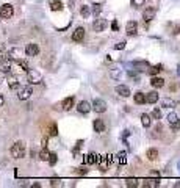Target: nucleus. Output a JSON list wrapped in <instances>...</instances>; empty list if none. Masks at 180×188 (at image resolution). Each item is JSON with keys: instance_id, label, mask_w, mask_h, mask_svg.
<instances>
[{"instance_id": "1", "label": "nucleus", "mask_w": 180, "mask_h": 188, "mask_svg": "<svg viewBox=\"0 0 180 188\" xmlns=\"http://www.w3.org/2000/svg\"><path fill=\"white\" fill-rule=\"evenodd\" d=\"M10 152H11V157H14V158H24L25 154H27L25 143H24V141H16V143L11 146Z\"/></svg>"}, {"instance_id": "2", "label": "nucleus", "mask_w": 180, "mask_h": 188, "mask_svg": "<svg viewBox=\"0 0 180 188\" xmlns=\"http://www.w3.org/2000/svg\"><path fill=\"white\" fill-rule=\"evenodd\" d=\"M27 69H28L27 61H24V60H13V61H11V70H13L16 75L25 72Z\"/></svg>"}, {"instance_id": "3", "label": "nucleus", "mask_w": 180, "mask_h": 188, "mask_svg": "<svg viewBox=\"0 0 180 188\" xmlns=\"http://www.w3.org/2000/svg\"><path fill=\"white\" fill-rule=\"evenodd\" d=\"M27 80L30 85H38L42 82V75L36 69H27Z\"/></svg>"}, {"instance_id": "4", "label": "nucleus", "mask_w": 180, "mask_h": 188, "mask_svg": "<svg viewBox=\"0 0 180 188\" xmlns=\"http://www.w3.org/2000/svg\"><path fill=\"white\" fill-rule=\"evenodd\" d=\"M32 94H33V89H32L30 85H27V86H19V89H17V97H19V100H27V99H30Z\"/></svg>"}, {"instance_id": "5", "label": "nucleus", "mask_w": 180, "mask_h": 188, "mask_svg": "<svg viewBox=\"0 0 180 188\" xmlns=\"http://www.w3.org/2000/svg\"><path fill=\"white\" fill-rule=\"evenodd\" d=\"M24 55H25V50L20 49V47H13V49H10L8 53H6V57L10 60H22Z\"/></svg>"}, {"instance_id": "6", "label": "nucleus", "mask_w": 180, "mask_h": 188, "mask_svg": "<svg viewBox=\"0 0 180 188\" xmlns=\"http://www.w3.org/2000/svg\"><path fill=\"white\" fill-rule=\"evenodd\" d=\"M11 61H13V60H10L6 55H2V57H0V72L8 74L10 70H11Z\"/></svg>"}, {"instance_id": "7", "label": "nucleus", "mask_w": 180, "mask_h": 188, "mask_svg": "<svg viewBox=\"0 0 180 188\" xmlns=\"http://www.w3.org/2000/svg\"><path fill=\"white\" fill-rule=\"evenodd\" d=\"M91 108H92L96 113H105V111H107V104H105V100H102V99H94Z\"/></svg>"}, {"instance_id": "8", "label": "nucleus", "mask_w": 180, "mask_h": 188, "mask_svg": "<svg viewBox=\"0 0 180 188\" xmlns=\"http://www.w3.org/2000/svg\"><path fill=\"white\" fill-rule=\"evenodd\" d=\"M13 14H14V8H13V5H10V3L2 5V8H0V16H2V19H10Z\"/></svg>"}, {"instance_id": "9", "label": "nucleus", "mask_w": 180, "mask_h": 188, "mask_svg": "<svg viewBox=\"0 0 180 188\" xmlns=\"http://www.w3.org/2000/svg\"><path fill=\"white\" fill-rule=\"evenodd\" d=\"M107 25H108V22L105 19H96L94 24H92V28H94L96 33H100V32H104L107 28Z\"/></svg>"}, {"instance_id": "10", "label": "nucleus", "mask_w": 180, "mask_h": 188, "mask_svg": "<svg viewBox=\"0 0 180 188\" xmlns=\"http://www.w3.org/2000/svg\"><path fill=\"white\" fill-rule=\"evenodd\" d=\"M125 32H127V35H128V36H136V35H138V24H136L135 20L127 22Z\"/></svg>"}, {"instance_id": "11", "label": "nucleus", "mask_w": 180, "mask_h": 188, "mask_svg": "<svg viewBox=\"0 0 180 188\" xmlns=\"http://www.w3.org/2000/svg\"><path fill=\"white\" fill-rule=\"evenodd\" d=\"M39 53V47L38 44H27V47H25V55L27 57H36Z\"/></svg>"}, {"instance_id": "12", "label": "nucleus", "mask_w": 180, "mask_h": 188, "mask_svg": "<svg viewBox=\"0 0 180 188\" xmlns=\"http://www.w3.org/2000/svg\"><path fill=\"white\" fill-rule=\"evenodd\" d=\"M83 38H85V28H83V27L75 28V32L72 33V41H75V42H82Z\"/></svg>"}, {"instance_id": "13", "label": "nucleus", "mask_w": 180, "mask_h": 188, "mask_svg": "<svg viewBox=\"0 0 180 188\" xmlns=\"http://www.w3.org/2000/svg\"><path fill=\"white\" fill-rule=\"evenodd\" d=\"M155 8H152V6H149V8H146L144 10V13H143V17H144V22H150L153 17H155Z\"/></svg>"}, {"instance_id": "14", "label": "nucleus", "mask_w": 180, "mask_h": 188, "mask_svg": "<svg viewBox=\"0 0 180 188\" xmlns=\"http://www.w3.org/2000/svg\"><path fill=\"white\" fill-rule=\"evenodd\" d=\"M77 110H79L80 113H83V114H88L92 108H91V104L89 102H86V100H82L79 105H77Z\"/></svg>"}, {"instance_id": "15", "label": "nucleus", "mask_w": 180, "mask_h": 188, "mask_svg": "<svg viewBox=\"0 0 180 188\" xmlns=\"http://www.w3.org/2000/svg\"><path fill=\"white\" fill-rule=\"evenodd\" d=\"M6 82H8V86L11 89H19V79H17L16 74L14 75H8L6 77Z\"/></svg>"}, {"instance_id": "16", "label": "nucleus", "mask_w": 180, "mask_h": 188, "mask_svg": "<svg viewBox=\"0 0 180 188\" xmlns=\"http://www.w3.org/2000/svg\"><path fill=\"white\" fill-rule=\"evenodd\" d=\"M116 92L119 94V96H122V97H128L130 96V88L128 86H125V85H119V86H116Z\"/></svg>"}, {"instance_id": "17", "label": "nucleus", "mask_w": 180, "mask_h": 188, "mask_svg": "<svg viewBox=\"0 0 180 188\" xmlns=\"http://www.w3.org/2000/svg\"><path fill=\"white\" fill-rule=\"evenodd\" d=\"M150 85L153 86V88H163L165 86V79H161V77H155V75H152V80H150Z\"/></svg>"}, {"instance_id": "18", "label": "nucleus", "mask_w": 180, "mask_h": 188, "mask_svg": "<svg viewBox=\"0 0 180 188\" xmlns=\"http://www.w3.org/2000/svg\"><path fill=\"white\" fill-rule=\"evenodd\" d=\"M92 127L97 133H102V132H105V122L102 121V119H94L92 122Z\"/></svg>"}, {"instance_id": "19", "label": "nucleus", "mask_w": 180, "mask_h": 188, "mask_svg": "<svg viewBox=\"0 0 180 188\" xmlns=\"http://www.w3.org/2000/svg\"><path fill=\"white\" fill-rule=\"evenodd\" d=\"M74 102H75V99H74V96H71V97H66L63 102H61V107H63V110H66V111H69L72 107H74Z\"/></svg>"}, {"instance_id": "20", "label": "nucleus", "mask_w": 180, "mask_h": 188, "mask_svg": "<svg viewBox=\"0 0 180 188\" xmlns=\"http://www.w3.org/2000/svg\"><path fill=\"white\" fill-rule=\"evenodd\" d=\"M111 160H113V155L111 154H107L104 158H102V161H100V169L102 171H107V166L111 163Z\"/></svg>"}, {"instance_id": "21", "label": "nucleus", "mask_w": 180, "mask_h": 188, "mask_svg": "<svg viewBox=\"0 0 180 188\" xmlns=\"http://www.w3.org/2000/svg\"><path fill=\"white\" fill-rule=\"evenodd\" d=\"M157 100H158V92H157V91H150V92L146 94V102H149V104H155Z\"/></svg>"}, {"instance_id": "22", "label": "nucleus", "mask_w": 180, "mask_h": 188, "mask_svg": "<svg viewBox=\"0 0 180 188\" xmlns=\"http://www.w3.org/2000/svg\"><path fill=\"white\" fill-rule=\"evenodd\" d=\"M136 70H147V67H149V63L147 61H133V64H132Z\"/></svg>"}, {"instance_id": "23", "label": "nucleus", "mask_w": 180, "mask_h": 188, "mask_svg": "<svg viewBox=\"0 0 180 188\" xmlns=\"http://www.w3.org/2000/svg\"><path fill=\"white\" fill-rule=\"evenodd\" d=\"M99 155L97 154H88L86 155V158H85V163L86 164H96V163H99Z\"/></svg>"}, {"instance_id": "24", "label": "nucleus", "mask_w": 180, "mask_h": 188, "mask_svg": "<svg viewBox=\"0 0 180 188\" xmlns=\"http://www.w3.org/2000/svg\"><path fill=\"white\" fill-rule=\"evenodd\" d=\"M146 157H147L150 161H155V160L158 158V151H157V149H153V147H150V149L146 152Z\"/></svg>"}, {"instance_id": "25", "label": "nucleus", "mask_w": 180, "mask_h": 188, "mask_svg": "<svg viewBox=\"0 0 180 188\" xmlns=\"http://www.w3.org/2000/svg\"><path fill=\"white\" fill-rule=\"evenodd\" d=\"M63 2H60V0H52V2H50V10L52 11H61L63 10Z\"/></svg>"}, {"instance_id": "26", "label": "nucleus", "mask_w": 180, "mask_h": 188, "mask_svg": "<svg viewBox=\"0 0 180 188\" xmlns=\"http://www.w3.org/2000/svg\"><path fill=\"white\" fill-rule=\"evenodd\" d=\"M160 70H163V66L161 64H157V66H149L147 67V72L150 74V75H157Z\"/></svg>"}, {"instance_id": "27", "label": "nucleus", "mask_w": 180, "mask_h": 188, "mask_svg": "<svg viewBox=\"0 0 180 188\" xmlns=\"http://www.w3.org/2000/svg\"><path fill=\"white\" fill-rule=\"evenodd\" d=\"M133 100H135L138 105L146 104V94H144V92H136L135 96H133Z\"/></svg>"}, {"instance_id": "28", "label": "nucleus", "mask_w": 180, "mask_h": 188, "mask_svg": "<svg viewBox=\"0 0 180 188\" xmlns=\"http://www.w3.org/2000/svg\"><path fill=\"white\" fill-rule=\"evenodd\" d=\"M116 161H118L119 164H125V163H127V152H125V151H121V152L116 155Z\"/></svg>"}, {"instance_id": "29", "label": "nucleus", "mask_w": 180, "mask_h": 188, "mask_svg": "<svg viewBox=\"0 0 180 188\" xmlns=\"http://www.w3.org/2000/svg\"><path fill=\"white\" fill-rule=\"evenodd\" d=\"M141 124H143L144 127H150L152 119H150V116H149V114H146V113H143V114H141Z\"/></svg>"}, {"instance_id": "30", "label": "nucleus", "mask_w": 180, "mask_h": 188, "mask_svg": "<svg viewBox=\"0 0 180 188\" xmlns=\"http://www.w3.org/2000/svg\"><path fill=\"white\" fill-rule=\"evenodd\" d=\"M110 77L114 79V80H121V77H122V70H121V69H111V70H110Z\"/></svg>"}, {"instance_id": "31", "label": "nucleus", "mask_w": 180, "mask_h": 188, "mask_svg": "<svg viewBox=\"0 0 180 188\" xmlns=\"http://www.w3.org/2000/svg\"><path fill=\"white\" fill-rule=\"evenodd\" d=\"M161 107H163V108H174V107H175V102H174L172 99L168 97V99H163V100H161Z\"/></svg>"}, {"instance_id": "32", "label": "nucleus", "mask_w": 180, "mask_h": 188, "mask_svg": "<svg viewBox=\"0 0 180 188\" xmlns=\"http://www.w3.org/2000/svg\"><path fill=\"white\" fill-rule=\"evenodd\" d=\"M158 185H160V182H158L157 179H147V180H144V186L155 188V186H158Z\"/></svg>"}, {"instance_id": "33", "label": "nucleus", "mask_w": 180, "mask_h": 188, "mask_svg": "<svg viewBox=\"0 0 180 188\" xmlns=\"http://www.w3.org/2000/svg\"><path fill=\"white\" fill-rule=\"evenodd\" d=\"M80 14H82L83 17H89V16H91L89 6H88V5H82V6H80Z\"/></svg>"}, {"instance_id": "34", "label": "nucleus", "mask_w": 180, "mask_h": 188, "mask_svg": "<svg viewBox=\"0 0 180 188\" xmlns=\"http://www.w3.org/2000/svg\"><path fill=\"white\" fill-rule=\"evenodd\" d=\"M49 155H50V152L47 151V147H42L41 152H39V158H41L42 161H47V160H49Z\"/></svg>"}, {"instance_id": "35", "label": "nucleus", "mask_w": 180, "mask_h": 188, "mask_svg": "<svg viewBox=\"0 0 180 188\" xmlns=\"http://www.w3.org/2000/svg\"><path fill=\"white\" fill-rule=\"evenodd\" d=\"M49 135H50V136H57V135H58V127H57L55 122L50 124V127H49Z\"/></svg>"}, {"instance_id": "36", "label": "nucleus", "mask_w": 180, "mask_h": 188, "mask_svg": "<svg viewBox=\"0 0 180 188\" xmlns=\"http://www.w3.org/2000/svg\"><path fill=\"white\" fill-rule=\"evenodd\" d=\"M177 121H178V116H177L175 113H169V114H168V122H169V126L175 124Z\"/></svg>"}, {"instance_id": "37", "label": "nucleus", "mask_w": 180, "mask_h": 188, "mask_svg": "<svg viewBox=\"0 0 180 188\" xmlns=\"http://www.w3.org/2000/svg\"><path fill=\"white\" fill-rule=\"evenodd\" d=\"M128 77H130V79H133V80H135V83H138V82H139L138 70H136V69H135V70H128Z\"/></svg>"}, {"instance_id": "38", "label": "nucleus", "mask_w": 180, "mask_h": 188, "mask_svg": "<svg viewBox=\"0 0 180 188\" xmlns=\"http://www.w3.org/2000/svg\"><path fill=\"white\" fill-rule=\"evenodd\" d=\"M47 161H49L50 164H52V166H54V164H57V161H58V157H57V154H50Z\"/></svg>"}, {"instance_id": "39", "label": "nucleus", "mask_w": 180, "mask_h": 188, "mask_svg": "<svg viewBox=\"0 0 180 188\" xmlns=\"http://www.w3.org/2000/svg\"><path fill=\"white\" fill-rule=\"evenodd\" d=\"M125 185L127 186H138V180L136 179H127L125 180Z\"/></svg>"}, {"instance_id": "40", "label": "nucleus", "mask_w": 180, "mask_h": 188, "mask_svg": "<svg viewBox=\"0 0 180 188\" xmlns=\"http://www.w3.org/2000/svg\"><path fill=\"white\" fill-rule=\"evenodd\" d=\"M100 11H102V5H100V3H97V5L92 6V13H94V16L100 14Z\"/></svg>"}, {"instance_id": "41", "label": "nucleus", "mask_w": 180, "mask_h": 188, "mask_svg": "<svg viewBox=\"0 0 180 188\" xmlns=\"http://www.w3.org/2000/svg\"><path fill=\"white\" fill-rule=\"evenodd\" d=\"M152 116L155 118V119H160V118H161V111H160L158 108H153V110H152Z\"/></svg>"}, {"instance_id": "42", "label": "nucleus", "mask_w": 180, "mask_h": 188, "mask_svg": "<svg viewBox=\"0 0 180 188\" xmlns=\"http://www.w3.org/2000/svg\"><path fill=\"white\" fill-rule=\"evenodd\" d=\"M125 44H127L125 41H121V42H118V44L114 45V49H116V50H122V49H125Z\"/></svg>"}, {"instance_id": "43", "label": "nucleus", "mask_w": 180, "mask_h": 188, "mask_svg": "<svg viewBox=\"0 0 180 188\" xmlns=\"http://www.w3.org/2000/svg\"><path fill=\"white\" fill-rule=\"evenodd\" d=\"M143 3H144V0H132V5H133L135 8H138V6H143Z\"/></svg>"}, {"instance_id": "44", "label": "nucleus", "mask_w": 180, "mask_h": 188, "mask_svg": "<svg viewBox=\"0 0 180 188\" xmlns=\"http://www.w3.org/2000/svg\"><path fill=\"white\" fill-rule=\"evenodd\" d=\"M82 146H83V141H82V139H79V141H77V146H75V149H74V154H75V155H77V152H79V149H80Z\"/></svg>"}, {"instance_id": "45", "label": "nucleus", "mask_w": 180, "mask_h": 188, "mask_svg": "<svg viewBox=\"0 0 180 188\" xmlns=\"http://www.w3.org/2000/svg\"><path fill=\"white\" fill-rule=\"evenodd\" d=\"M111 28H113V32H118V30H119V25H118V20H113V24H111Z\"/></svg>"}, {"instance_id": "46", "label": "nucleus", "mask_w": 180, "mask_h": 188, "mask_svg": "<svg viewBox=\"0 0 180 188\" xmlns=\"http://www.w3.org/2000/svg\"><path fill=\"white\" fill-rule=\"evenodd\" d=\"M50 185H52V186H57V185H58V186H60L61 183H60L58 179H52V180H50Z\"/></svg>"}, {"instance_id": "47", "label": "nucleus", "mask_w": 180, "mask_h": 188, "mask_svg": "<svg viewBox=\"0 0 180 188\" xmlns=\"http://www.w3.org/2000/svg\"><path fill=\"white\" fill-rule=\"evenodd\" d=\"M180 32V27L178 25H172V35H178Z\"/></svg>"}, {"instance_id": "48", "label": "nucleus", "mask_w": 180, "mask_h": 188, "mask_svg": "<svg viewBox=\"0 0 180 188\" xmlns=\"http://www.w3.org/2000/svg\"><path fill=\"white\" fill-rule=\"evenodd\" d=\"M171 129H174V130H180V119H178L175 124H172V126H171Z\"/></svg>"}, {"instance_id": "49", "label": "nucleus", "mask_w": 180, "mask_h": 188, "mask_svg": "<svg viewBox=\"0 0 180 188\" xmlns=\"http://www.w3.org/2000/svg\"><path fill=\"white\" fill-rule=\"evenodd\" d=\"M3 104H5V99H3V96H0V107H3Z\"/></svg>"}, {"instance_id": "50", "label": "nucleus", "mask_w": 180, "mask_h": 188, "mask_svg": "<svg viewBox=\"0 0 180 188\" xmlns=\"http://www.w3.org/2000/svg\"><path fill=\"white\" fill-rule=\"evenodd\" d=\"M42 147H47V138L42 139Z\"/></svg>"}, {"instance_id": "51", "label": "nucleus", "mask_w": 180, "mask_h": 188, "mask_svg": "<svg viewBox=\"0 0 180 188\" xmlns=\"http://www.w3.org/2000/svg\"><path fill=\"white\" fill-rule=\"evenodd\" d=\"M177 74H178V77H180V64L177 66Z\"/></svg>"}, {"instance_id": "52", "label": "nucleus", "mask_w": 180, "mask_h": 188, "mask_svg": "<svg viewBox=\"0 0 180 188\" xmlns=\"http://www.w3.org/2000/svg\"><path fill=\"white\" fill-rule=\"evenodd\" d=\"M174 186H175V188H180V182H177V183H175Z\"/></svg>"}, {"instance_id": "53", "label": "nucleus", "mask_w": 180, "mask_h": 188, "mask_svg": "<svg viewBox=\"0 0 180 188\" xmlns=\"http://www.w3.org/2000/svg\"><path fill=\"white\" fill-rule=\"evenodd\" d=\"M177 169H178V171H180V161H178V163H177Z\"/></svg>"}, {"instance_id": "54", "label": "nucleus", "mask_w": 180, "mask_h": 188, "mask_svg": "<svg viewBox=\"0 0 180 188\" xmlns=\"http://www.w3.org/2000/svg\"><path fill=\"white\" fill-rule=\"evenodd\" d=\"M0 20H2V16H0Z\"/></svg>"}]
</instances>
